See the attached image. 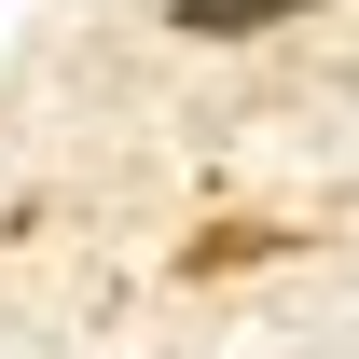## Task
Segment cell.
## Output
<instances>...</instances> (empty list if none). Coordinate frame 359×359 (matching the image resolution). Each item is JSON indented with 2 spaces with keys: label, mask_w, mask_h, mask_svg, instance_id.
I'll return each instance as SVG.
<instances>
[{
  "label": "cell",
  "mask_w": 359,
  "mask_h": 359,
  "mask_svg": "<svg viewBox=\"0 0 359 359\" xmlns=\"http://www.w3.org/2000/svg\"><path fill=\"white\" fill-rule=\"evenodd\" d=\"M276 14H318V0H180V28H208V42H249Z\"/></svg>",
  "instance_id": "obj_1"
}]
</instances>
